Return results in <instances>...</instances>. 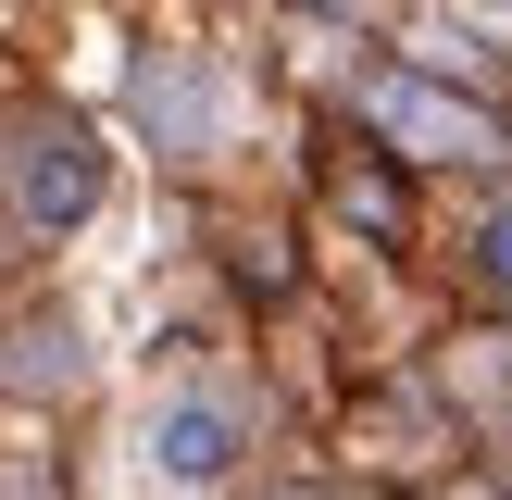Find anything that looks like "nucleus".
<instances>
[{
  "label": "nucleus",
  "mask_w": 512,
  "mask_h": 500,
  "mask_svg": "<svg viewBox=\"0 0 512 500\" xmlns=\"http://www.w3.org/2000/svg\"><path fill=\"white\" fill-rule=\"evenodd\" d=\"M100 175H113V163H100V138H88L75 113H50V125H25V138H13V213L38 225V238H63V225L100 213Z\"/></svg>",
  "instance_id": "f257e3e1"
},
{
  "label": "nucleus",
  "mask_w": 512,
  "mask_h": 500,
  "mask_svg": "<svg viewBox=\"0 0 512 500\" xmlns=\"http://www.w3.org/2000/svg\"><path fill=\"white\" fill-rule=\"evenodd\" d=\"M475 275L512 300V200H488V225H475Z\"/></svg>",
  "instance_id": "20e7f679"
},
{
  "label": "nucleus",
  "mask_w": 512,
  "mask_h": 500,
  "mask_svg": "<svg viewBox=\"0 0 512 500\" xmlns=\"http://www.w3.org/2000/svg\"><path fill=\"white\" fill-rule=\"evenodd\" d=\"M363 113L388 125L413 163H500V150H512V125H500V113H475V100L425 88V75H375V88H363Z\"/></svg>",
  "instance_id": "f03ea898"
},
{
  "label": "nucleus",
  "mask_w": 512,
  "mask_h": 500,
  "mask_svg": "<svg viewBox=\"0 0 512 500\" xmlns=\"http://www.w3.org/2000/svg\"><path fill=\"white\" fill-rule=\"evenodd\" d=\"M238 450H250V425H238V400H213V388L150 400V425H138V463L163 475V488H225Z\"/></svg>",
  "instance_id": "7ed1b4c3"
},
{
  "label": "nucleus",
  "mask_w": 512,
  "mask_h": 500,
  "mask_svg": "<svg viewBox=\"0 0 512 500\" xmlns=\"http://www.w3.org/2000/svg\"><path fill=\"white\" fill-rule=\"evenodd\" d=\"M488 400H500V413H512V338L488 350Z\"/></svg>",
  "instance_id": "39448f33"
}]
</instances>
